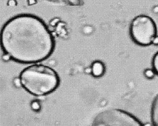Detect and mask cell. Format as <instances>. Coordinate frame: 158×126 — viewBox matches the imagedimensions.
Here are the masks:
<instances>
[{
  "label": "cell",
  "mask_w": 158,
  "mask_h": 126,
  "mask_svg": "<svg viewBox=\"0 0 158 126\" xmlns=\"http://www.w3.org/2000/svg\"><path fill=\"white\" fill-rule=\"evenodd\" d=\"M1 44L4 52L12 60L34 64L48 58L55 44L52 34L41 20L23 14L11 18L4 25Z\"/></svg>",
  "instance_id": "obj_1"
},
{
  "label": "cell",
  "mask_w": 158,
  "mask_h": 126,
  "mask_svg": "<svg viewBox=\"0 0 158 126\" xmlns=\"http://www.w3.org/2000/svg\"><path fill=\"white\" fill-rule=\"evenodd\" d=\"M19 77L22 87L36 96L52 93L60 83V78L56 71L43 64L34 63L27 66L21 72Z\"/></svg>",
  "instance_id": "obj_2"
},
{
  "label": "cell",
  "mask_w": 158,
  "mask_h": 126,
  "mask_svg": "<svg viewBox=\"0 0 158 126\" xmlns=\"http://www.w3.org/2000/svg\"><path fill=\"white\" fill-rule=\"evenodd\" d=\"M130 33L135 43L142 46H149L152 44L153 39L157 36V26L151 17L139 15L132 20Z\"/></svg>",
  "instance_id": "obj_3"
},
{
  "label": "cell",
  "mask_w": 158,
  "mask_h": 126,
  "mask_svg": "<svg viewBox=\"0 0 158 126\" xmlns=\"http://www.w3.org/2000/svg\"><path fill=\"white\" fill-rule=\"evenodd\" d=\"M96 126H140L142 124L130 113L117 109L108 110L101 112L94 121Z\"/></svg>",
  "instance_id": "obj_4"
},
{
  "label": "cell",
  "mask_w": 158,
  "mask_h": 126,
  "mask_svg": "<svg viewBox=\"0 0 158 126\" xmlns=\"http://www.w3.org/2000/svg\"><path fill=\"white\" fill-rule=\"evenodd\" d=\"M91 74L95 77L102 76L105 72V68L104 64L100 61H96L92 64Z\"/></svg>",
  "instance_id": "obj_5"
},
{
  "label": "cell",
  "mask_w": 158,
  "mask_h": 126,
  "mask_svg": "<svg viewBox=\"0 0 158 126\" xmlns=\"http://www.w3.org/2000/svg\"><path fill=\"white\" fill-rule=\"evenodd\" d=\"M151 118L154 125L158 126V94L152 104Z\"/></svg>",
  "instance_id": "obj_6"
},
{
  "label": "cell",
  "mask_w": 158,
  "mask_h": 126,
  "mask_svg": "<svg viewBox=\"0 0 158 126\" xmlns=\"http://www.w3.org/2000/svg\"><path fill=\"white\" fill-rule=\"evenodd\" d=\"M54 3L63 4L72 6H77L81 5V0H46Z\"/></svg>",
  "instance_id": "obj_7"
},
{
  "label": "cell",
  "mask_w": 158,
  "mask_h": 126,
  "mask_svg": "<svg viewBox=\"0 0 158 126\" xmlns=\"http://www.w3.org/2000/svg\"><path fill=\"white\" fill-rule=\"evenodd\" d=\"M30 107L34 112H38L41 111V106L40 102L37 100H34L30 103Z\"/></svg>",
  "instance_id": "obj_8"
},
{
  "label": "cell",
  "mask_w": 158,
  "mask_h": 126,
  "mask_svg": "<svg viewBox=\"0 0 158 126\" xmlns=\"http://www.w3.org/2000/svg\"><path fill=\"white\" fill-rule=\"evenodd\" d=\"M155 73L154 70L151 69H147L145 70L144 75L145 77L149 79H153L155 77Z\"/></svg>",
  "instance_id": "obj_9"
},
{
  "label": "cell",
  "mask_w": 158,
  "mask_h": 126,
  "mask_svg": "<svg viewBox=\"0 0 158 126\" xmlns=\"http://www.w3.org/2000/svg\"><path fill=\"white\" fill-rule=\"evenodd\" d=\"M152 65L155 73L158 75V52L155 54L153 57Z\"/></svg>",
  "instance_id": "obj_10"
},
{
  "label": "cell",
  "mask_w": 158,
  "mask_h": 126,
  "mask_svg": "<svg viewBox=\"0 0 158 126\" xmlns=\"http://www.w3.org/2000/svg\"><path fill=\"white\" fill-rule=\"evenodd\" d=\"M13 84L17 88H20V87H22L20 77L14 78V80H13Z\"/></svg>",
  "instance_id": "obj_11"
},
{
  "label": "cell",
  "mask_w": 158,
  "mask_h": 126,
  "mask_svg": "<svg viewBox=\"0 0 158 126\" xmlns=\"http://www.w3.org/2000/svg\"><path fill=\"white\" fill-rule=\"evenodd\" d=\"M2 59L4 61H8L10 60L11 59V58L10 56H9L7 54L5 53L3 55L2 57Z\"/></svg>",
  "instance_id": "obj_12"
},
{
  "label": "cell",
  "mask_w": 158,
  "mask_h": 126,
  "mask_svg": "<svg viewBox=\"0 0 158 126\" xmlns=\"http://www.w3.org/2000/svg\"><path fill=\"white\" fill-rule=\"evenodd\" d=\"M152 44L154 45H158V36H156L153 39Z\"/></svg>",
  "instance_id": "obj_13"
},
{
  "label": "cell",
  "mask_w": 158,
  "mask_h": 126,
  "mask_svg": "<svg viewBox=\"0 0 158 126\" xmlns=\"http://www.w3.org/2000/svg\"><path fill=\"white\" fill-rule=\"evenodd\" d=\"M85 72L86 73V74H91V67H88V68H86V69L85 70Z\"/></svg>",
  "instance_id": "obj_14"
},
{
  "label": "cell",
  "mask_w": 158,
  "mask_h": 126,
  "mask_svg": "<svg viewBox=\"0 0 158 126\" xmlns=\"http://www.w3.org/2000/svg\"><path fill=\"white\" fill-rule=\"evenodd\" d=\"M152 11L155 14H158V6L154 7L152 9Z\"/></svg>",
  "instance_id": "obj_15"
},
{
  "label": "cell",
  "mask_w": 158,
  "mask_h": 126,
  "mask_svg": "<svg viewBox=\"0 0 158 126\" xmlns=\"http://www.w3.org/2000/svg\"><path fill=\"white\" fill-rule=\"evenodd\" d=\"M145 126H150L151 125H150V124H145Z\"/></svg>",
  "instance_id": "obj_16"
}]
</instances>
